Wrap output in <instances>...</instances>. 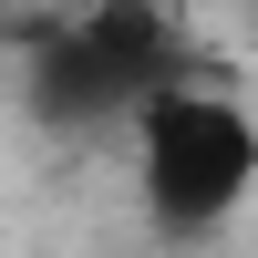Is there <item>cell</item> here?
Instances as JSON below:
<instances>
[{"label":"cell","mask_w":258,"mask_h":258,"mask_svg":"<svg viewBox=\"0 0 258 258\" xmlns=\"http://www.w3.org/2000/svg\"><path fill=\"white\" fill-rule=\"evenodd\" d=\"M186 83V41L155 0H83V11L41 21L31 31V114L52 135H93V124H135L145 103Z\"/></svg>","instance_id":"2"},{"label":"cell","mask_w":258,"mask_h":258,"mask_svg":"<svg viewBox=\"0 0 258 258\" xmlns=\"http://www.w3.org/2000/svg\"><path fill=\"white\" fill-rule=\"evenodd\" d=\"M11 31H21V21H11V0H0V41H11Z\"/></svg>","instance_id":"3"},{"label":"cell","mask_w":258,"mask_h":258,"mask_svg":"<svg viewBox=\"0 0 258 258\" xmlns=\"http://www.w3.org/2000/svg\"><path fill=\"white\" fill-rule=\"evenodd\" d=\"M124 135H135V197H145L165 248H207L217 227L248 217V197H258V114L227 83H197V73L165 83Z\"/></svg>","instance_id":"1"},{"label":"cell","mask_w":258,"mask_h":258,"mask_svg":"<svg viewBox=\"0 0 258 258\" xmlns=\"http://www.w3.org/2000/svg\"><path fill=\"white\" fill-rule=\"evenodd\" d=\"M165 258H197V248H165Z\"/></svg>","instance_id":"4"}]
</instances>
